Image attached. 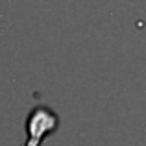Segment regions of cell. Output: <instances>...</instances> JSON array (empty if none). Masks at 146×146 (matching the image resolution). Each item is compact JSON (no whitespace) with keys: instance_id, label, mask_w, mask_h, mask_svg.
I'll return each mask as SVG.
<instances>
[{"instance_id":"cell-1","label":"cell","mask_w":146,"mask_h":146,"mask_svg":"<svg viewBox=\"0 0 146 146\" xmlns=\"http://www.w3.org/2000/svg\"><path fill=\"white\" fill-rule=\"evenodd\" d=\"M57 128V115L52 113L48 107H35L30 113L28 122H26V139L24 146H39L43 143V139L50 133H54V129Z\"/></svg>"}]
</instances>
